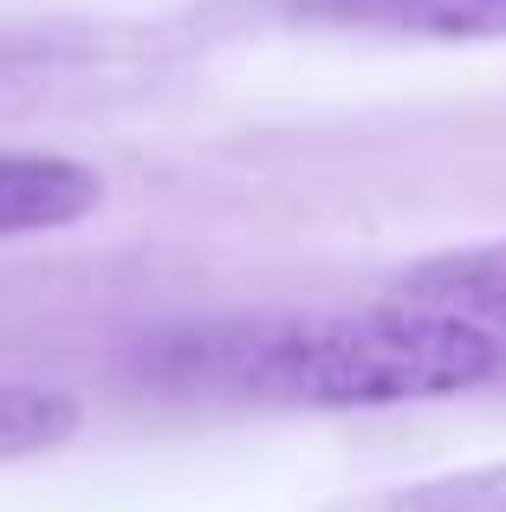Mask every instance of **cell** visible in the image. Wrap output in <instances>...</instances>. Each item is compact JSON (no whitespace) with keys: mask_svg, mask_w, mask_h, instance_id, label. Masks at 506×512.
I'll return each instance as SVG.
<instances>
[{"mask_svg":"<svg viewBox=\"0 0 506 512\" xmlns=\"http://www.w3.org/2000/svg\"><path fill=\"white\" fill-rule=\"evenodd\" d=\"M85 428L72 389L52 383H26V376H0V461H33L52 454Z\"/></svg>","mask_w":506,"mask_h":512,"instance_id":"cell-5","label":"cell"},{"mask_svg":"<svg viewBox=\"0 0 506 512\" xmlns=\"http://www.w3.org/2000/svg\"><path fill=\"white\" fill-rule=\"evenodd\" d=\"M104 175L59 150H0V240L59 234L98 214Z\"/></svg>","mask_w":506,"mask_h":512,"instance_id":"cell-3","label":"cell"},{"mask_svg":"<svg viewBox=\"0 0 506 512\" xmlns=\"http://www.w3.org/2000/svg\"><path fill=\"white\" fill-rule=\"evenodd\" d=\"M500 357L494 331L390 299L364 312H234L208 325H169L143 338L137 376L234 409L351 415L481 389Z\"/></svg>","mask_w":506,"mask_h":512,"instance_id":"cell-1","label":"cell"},{"mask_svg":"<svg viewBox=\"0 0 506 512\" xmlns=\"http://www.w3.org/2000/svg\"><path fill=\"white\" fill-rule=\"evenodd\" d=\"M396 299L455 312L481 331H506V240H474V247L422 253L396 273Z\"/></svg>","mask_w":506,"mask_h":512,"instance_id":"cell-4","label":"cell"},{"mask_svg":"<svg viewBox=\"0 0 506 512\" xmlns=\"http://www.w3.org/2000/svg\"><path fill=\"white\" fill-rule=\"evenodd\" d=\"M279 20L338 26V33L435 39V46H487L506 39V0H260Z\"/></svg>","mask_w":506,"mask_h":512,"instance_id":"cell-2","label":"cell"},{"mask_svg":"<svg viewBox=\"0 0 506 512\" xmlns=\"http://www.w3.org/2000/svg\"><path fill=\"white\" fill-rule=\"evenodd\" d=\"M364 512H506V461L448 467V474L409 480V487L377 493Z\"/></svg>","mask_w":506,"mask_h":512,"instance_id":"cell-6","label":"cell"}]
</instances>
